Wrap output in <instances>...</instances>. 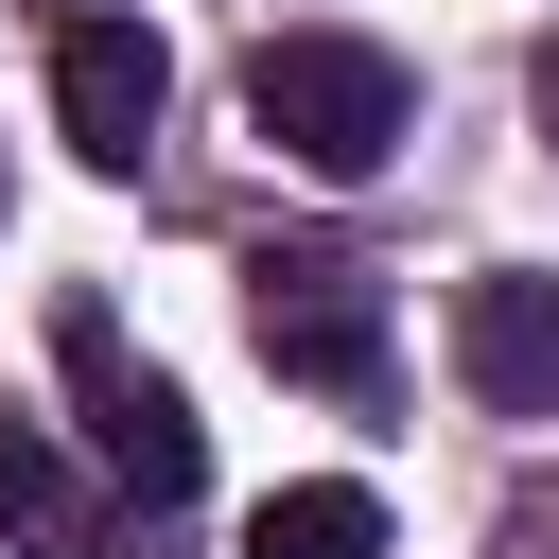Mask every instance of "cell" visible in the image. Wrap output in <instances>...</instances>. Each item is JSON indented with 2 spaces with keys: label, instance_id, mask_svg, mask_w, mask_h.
I'll return each mask as SVG.
<instances>
[{
  "label": "cell",
  "instance_id": "cell-9",
  "mask_svg": "<svg viewBox=\"0 0 559 559\" xmlns=\"http://www.w3.org/2000/svg\"><path fill=\"white\" fill-rule=\"evenodd\" d=\"M52 17H122V0H52Z\"/></svg>",
  "mask_w": 559,
  "mask_h": 559
},
{
  "label": "cell",
  "instance_id": "cell-4",
  "mask_svg": "<svg viewBox=\"0 0 559 559\" xmlns=\"http://www.w3.org/2000/svg\"><path fill=\"white\" fill-rule=\"evenodd\" d=\"M157 105H175V52H157L140 17H70V35H52V122H70L87 175H140Z\"/></svg>",
  "mask_w": 559,
  "mask_h": 559
},
{
  "label": "cell",
  "instance_id": "cell-8",
  "mask_svg": "<svg viewBox=\"0 0 559 559\" xmlns=\"http://www.w3.org/2000/svg\"><path fill=\"white\" fill-rule=\"evenodd\" d=\"M524 105H542V140H559V35H542V70H524Z\"/></svg>",
  "mask_w": 559,
  "mask_h": 559
},
{
  "label": "cell",
  "instance_id": "cell-5",
  "mask_svg": "<svg viewBox=\"0 0 559 559\" xmlns=\"http://www.w3.org/2000/svg\"><path fill=\"white\" fill-rule=\"evenodd\" d=\"M454 367H472V402H507V419H559V280H542V262L472 280V297H454Z\"/></svg>",
  "mask_w": 559,
  "mask_h": 559
},
{
  "label": "cell",
  "instance_id": "cell-7",
  "mask_svg": "<svg viewBox=\"0 0 559 559\" xmlns=\"http://www.w3.org/2000/svg\"><path fill=\"white\" fill-rule=\"evenodd\" d=\"M245 559H384V489L297 472V489H262V507H245Z\"/></svg>",
  "mask_w": 559,
  "mask_h": 559
},
{
  "label": "cell",
  "instance_id": "cell-6",
  "mask_svg": "<svg viewBox=\"0 0 559 559\" xmlns=\"http://www.w3.org/2000/svg\"><path fill=\"white\" fill-rule=\"evenodd\" d=\"M0 542H17V559H87V542H105V489L70 472L52 419H0Z\"/></svg>",
  "mask_w": 559,
  "mask_h": 559
},
{
  "label": "cell",
  "instance_id": "cell-3",
  "mask_svg": "<svg viewBox=\"0 0 559 559\" xmlns=\"http://www.w3.org/2000/svg\"><path fill=\"white\" fill-rule=\"evenodd\" d=\"M245 349H262L280 384H314V402H384V297H367V262L262 245V262H245Z\"/></svg>",
  "mask_w": 559,
  "mask_h": 559
},
{
  "label": "cell",
  "instance_id": "cell-2",
  "mask_svg": "<svg viewBox=\"0 0 559 559\" xmlns=\"http://www.w3.org/2000/svg\"><path fill=\"white\" fill-rule=\"evenodd\" d=\"M245 122H262L297 175H384L402 122H419V87H402L384 35H262V52H245Z\"/></svg>",
  "mask_w": 559,
  "mask_h": 559
},
{
  "label": "cell",
  "instance_id": "cell-1",
  "mask_svg": "<svg viewBox=\"0 0 559 559\" xmlns=\"http://www.w3.org/2000/svg\"><path fill=\"white\" fill-rule=\"evenodd\" d=\"M52 384H70V437H87L105 507H192V489H210V419L175 402V367H140V349H122V314H105V297H70V314H52Z\"/></svg>",
  "mask_w": 559,
  "mask_h": 559
}]
</instances>
